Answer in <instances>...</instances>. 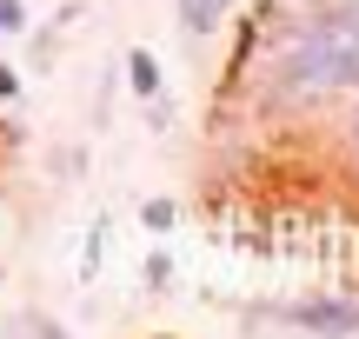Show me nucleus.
Listing matches in <instances>:
<instances>
[{"label": "nucleus", "mask_w": 359, "mask_h": 339, "mask_svg": "<svg viewBox=\"0 0 359 339\" xmlns=\"http://www.w3.org/2000/svg\"><path fill=\"white\" fill-rule=\"evenodd\" d=\"M226 87H246L253 113H273V120L353 113V87H359L353 0H333V7L320 0V7H299V13H286L280 0H259L253 53Z\"/></svg>", "instance_id": "1"}, {"label": "nucleus", "mask_w": 359, "mask_h": 339, "mask_svg": "<svg viewBox=\"0 0 359 339\" xmlns=\"http://www.w3.org/2000/svg\"><path fill=\"white\" fill-rule=\"evenodd\" d=\"M266 319L286 326V333H333V339L359 333L353 293H313V300H293V306H280V313H266ZM246 326H259V319H246Z\"/></svg>", "instance_id": "2"}, {"label": "nucleus", "mask_w": 359, "mask_h": 339, "mask_svg": "<svg viewBox=\"0 0 359 339\" xmlns=\"http://www.w3.org/2000/svg\"><path fill=\"white\" fill-rule=\"evenodd\" d=\"M233 7H240V0H173V13H180V34H187L193 47H200V40H213L219 27L233 20Z\"/></svg>", "instance_id": "3"}, {"label": "nucleus", "mask_w": 359, "mask_h": 339, "mask_svg": "<svg viewBox=\"0 0 359 339\" xmlns=\"http://www.w3.org/2000/svg\"><path fill=\"white\" fill-rule=\"evenodd\" d=\"M120 80H127V93H133L140 106L167 93V74H160V60H154L147 47H127V60H120Z\"/></svg>", "instance_id": "4"}, {"label": "nucleus", "mask_w": 359, "mask_h": 339, "mask_svg": "<svg viewBox=\"0 0 359 339\" xmlns=\"http://www.w3.org/2000/svg\"><path fill=\"white\" fill-rule=\"evenodd\" d=\"M140 226L154 240H167L173 226H180V200H167V193H154V200H140Z\"/></svg>", "instance_id": "5"}, {"label": "nucleus", "mask_w": 359, "mask_h": 339, "mask_svg": "<svg viewBox=\"0 0 359 339\" xmlns=\"http://www.w3.org/2000/svg\"><path fill=\"white\" fill-rule=\"evenodd\" d=\"M100 266H107V220H93L87 226V253H80V279H100Z\"/></svg>", "instance_id": "6"}, {"label": "nucleus", "mask_w": 359, "mask_h": 339, "mask_svg": "<svg viewBox=\"0 0 359 339\" xmlns=\"http://www.w3.org/2000/svg\"><path fill=\"white\" fill-rule=\"evenodd\" d=\"M67 20H74V13H60L53 27H40V34H34V67H53V40H60V27H67Z\"/></svg>", "instance_id": "7"}, {"label": "nucleus", "mask_w": 359, "mask_h": 339, "mask_svg": "<svg viewBox=\"0 0 359 339\" xmlns=\"http://www.w3.org/2000/svg\"><path fill=\"white\" fill-rule=\"evenodd\" d=\"M0 34H7V40L27 34V0H0Z\"/></svg>", "instance_id": "8"}, {"label": "nucleus", "mask_w": 359, "mask_h": 339, "mask_svg": "<svg viewBox=\"0 0 359 339\" xmlns=\"http://www.w3.org/2000/svg\"><path fill=\"white\" fill-rule=\"evenodd\" d=\"M167 279H173V253H167V247H154V253H147V286L160 293Z\"/></svg>", "instance_id": "9"}, {"label": "nucleus", "mask_w": 359, "mask_h": 339, "mask_svg": "<svg viewBox=\"0 0 359 339\" xmlns=\"http://www.w3.org/2000/svg\"><path fill=\"white\" fill-rule=\"evenodd\" d=\"M20 93H27L20 67H7V60H0V106H13V100H20Z\"/></svg>", "instance_id": "10"}, {"label": "nucleus", "mask_w": 359, "mask_h": 339, "mask_svg": "<svg viewBox=\"0 0 359 339\" xmlns=\"http://www.w3.org/2000/svg\"><path fill=\"white\" fill-rule=\"evenodd\" d=\"M7 333H47L53 339V333H67V326H60V319H7Z\"/></svg>", "instance_id": "11"}]
</instances>
